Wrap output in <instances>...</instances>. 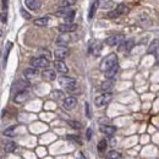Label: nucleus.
<instances>
[{
	"label": "nucleus",
	"mask_w": 159,
	"mask_h": 159,
	"mask_svg": "<svg viewBox=\"0 0 159 159\" xmlns=\"http://www.w3.org/2000/svg\"><path fill=\"white\" fill-rule=\"evenodd\" d=\"M116 62H117V56H116V54H114V53L109 54V55H106L105 58L102 60V62H101V70H102V71H105L109 67H111L113 65H115Z\"/></svg>",
	"instance_id": "f257e3e1"
},
{
	"label": "nucleus",
	"mask_w": 159,
	"mask_h": 159,
	"mask_svg": "<svg viewBox=\"0 0 159 159\" xmlns=\"http://www.w3.org/2000/svg\"><path fill=\"white\" fill-rule=\"evenodd\" d=\"M49 64H50L49 59L44 56H37L31 59V65L32 67H36V69H46L49 66Z\"/></svg>",
	"instance_id": "f03ea898"
},
{
	"label": "nucleus",
	"mask_w": 159,
	"mask_h": 159,
	"mask_svg": "<svg viewBox=\"0 0 159 159\" xmlns=\"http://www.w3.org/2000/svg\"><path fill=\"white\" fill-rule=\"evenodd\" d=\"M111 99H113V94L110 92H106V93H103V94L98 96L96 98L94 103H96V105L98 106V108H102V106L108 105L111 102Z\"/></svg>",
	"instance_id": "7ed1b4c3"
},
{
	"label": "nucleus",
	"mask_w": 159,
	"mask_h": 159,
	"mask_svg": "<svg viewBox=\"0 0 159 159\" xmlns=\"http://www.w3.org/2000/svg\"><path fill=\"white\" fill-rule=\"evenodd\" d=\"M125 39L124 34H113V36H109L105 39V43L109 47H114V46H117L120 42H122Z\"/></svg>",
	"instance_id": "20e7f679"
},
{
	"label": "nucleus",
	"mask_w": 159,
	"mask_h": 159,
	"mask_svg": "<svg viewBox=\"0 0 159 159\" xmlns=\"http://www.w3.org/2000/svg\"><path fill=\"white\" fill-rule=\"evenodd\" d=\"M58 81H59L60 86H62V87H65V88H69V87H72V86H75V85H76L75 78L69 77V76H65V75L60 76V77L58 78Z\"/></svg>",
	"instance_id": "39448f33"
},
{
	"label": "nucleus",
	"mask_w": 159,
	"mask_h": 159,
	"mask_svg": "<svg viewBox=\"0 0 159 159\" xmlns=\"http://www.w3.org/2000/svg\"><path fill=\"white\" fill-rule=\"evenodd\" d=\"M58 30L61 32V33H70V32H75L77 30V25L74 23V22H66L64 25H60L58 27Z\"/></svg>",
	"instance_id": "423d86ee"
},
{
	"label": "nucleus",
	"mask_w": 159,
	"mask_h": 159,
	"mask_svg": "<svg viewBox=\"0 0 159 159\" xmlns=\"http://www.w3.org/2000/svg\"><path fill=\"white\" fill-rule=\"evenodd\" d=\"M27 99H30V92H28L27 89L21 91V92H17V93L15 94V98H14L15 103H18V104L25 103Z\"/></svg>",
	"instance_id": "0eeeda50"
},
{
	"label": "nucleus",
	"mask_w": 159,
	"mask_h": 159,
	"mask_svg": "<svg viewBox=\"0 0 159 159\" xmlns=\"http://www.w3.org/2000/svg\"><path fill=\"white\" fill-rule=\"evenodd\" d=\"M28 87H30V82H28V81H26V80H18L17 82H15V83H14L12 89L17 93V92H21V91L27 89Z\"/></svg>",
	"instance_id": "6e6552de"
},
{
	"label": "nucleus",
	"mask_w": 159,
	"mask_h": 159,
	"mask_svg": "<svg viewBox=\"0 0 159 159\" xmlns=\"http://www.w3.org/2000/svg\"><path fill=\"white\" fill-rule=\"evenodd\" d=\"M69 53H70V50L66 47H59V48H56L54 50V55H55V58L58 60H64L69 55Z\"/></svg>",
	"instance_id": "1a4fd4ad"
},
{
	"label": "nucleus",
	"mask_w": 159,
	"mask_h": 159,
	"mask_svg": "<svg viewBox=\"0 0 159 159\" xmlns=\"http://www.w3.org/2000/svg\"><path fill=\"white\" fill-rule=\"evenodd\" d=\"M70 41H71V37H70L69 34H66V33H62V34H60V36L55 39V43H56L59 47H66V46L70 43Z\"/></svg>",
	"instance_id": "9d476101"
},
{
	"label": "nucleus",
	"mask_w": 159,
	"mask_h": 159,
	"mask_svg": "<svg viewBox=\"0 0 159 159\" xmlns=\"http://www.w3.org/2000/svg\"><path fill=\"white\" fill-rule=\"evenodd\" d=\"M119 52H130L131 50V48L133 47V39H129V41H122V42H120L119 44Z\"/></svg>",
	"instance_id": "9b49d317"
},
{
	"label": "nucleus",
	"mask_w": 159,
	"mask_h": 159,
	"mask_svg": "<svg viewBox=\"0 0 159 159\" xmlns=\"http://www.w3.org/2000/svg\"><path fill=\"white\" fill-rule=\"evenodd\" d=\"M77 105V99L76 97H67L64 99V103H62V106L67 110H72L75 106Z\"/></svg>",
	"instance_id": "f8f14e48"
},
{
	"label": "nucleus",
	"mask_w": 159,
	"mask_h": 159,
	"mask_svg": "<svg viewBox=\"0 0 159 159\" xmlns=\"http://www.w3.org/2000/svg\"><path fill=\"white\" fill-rule=\"evenodd\" d=\"M54 67H55V70H56L58 72H60V74H67V71H69L66 64H65L62 60H55V61H54Z\"/></svg>",
	"instance_id": "ddd939ff"
},
{
	"label": "nucleus",
	"mask_w": 159,
	"mask_h": 159,
	"mask_svg": "<svg viewBox=\"0 0 159 159\" xmlns=\"http://www.w3.org/2000/svg\"><path fill=\"white\" fill-rule=\"evenodd\" d=\"M25 5L30 10H33V11H38L41 9V1L39 0H26Z\"/></svg>",
	"instance_id": "4468645a"
},
{
	"label": "nucleus",
	"mask_w": 159,
	"mask_h": 159,
	"mask_svg": "<svg viewBox=\"0 0 159 159\" xmlns=\"http://www.w3.org/2000/svg\"><path fill=\"white\" fill-rule=\"evenodd\" d=\"M37 75H38V70L36 67H28V69H26L23 71V76L27 80H32V78L37 77Z\"/></svg>",
	"instance_id": "2eb2a0df"
},
{
	"label": "nucleus",
	"mask_w": 159,
	"mask_h": 159,
	"mask_svg": "<svg viewBox=\"0 0 159 159\" xmlns=\"http://www.w3.org/2000/svg\"><path fill=\"white\" fill-rule=\"evenodd\" d=\"M119 71V64L116 62L115 65H113L111 67H109L108 70H105V77L106 78H113Z\"/></svg>",
	"instance_id": "dca6fc26"
},
{
	"label": "nucleus",
	"mask_w": 159,
	"mask_h": 159,
	"mask_svg": "<svg viewBox=\"0 0 159 159\" xmlns=\"http://www.w3.org/2000/svg\"><path fill=\"white\" fill-rule=\"evenodd\" d=\"M99 130H101V132L105 133L108 136H113L115 133V131H116V129L114 126H110V125H101Z\"/></svg>",
	"instance_id": "f3484780"
},
{
	"label": "nucleus",
	"mask_w": 159,
	"mask_h": 159,
	"mask_svg": "<svg viewBox=\"0 0 159 159\" xmlns=\"http://www.w3.org/2000/svg\"><path fill=\"white\" fill-rule=\"evenodd\" d=\"M102 52V44L101 43H92L89 47V53L94 56H98Z\"/></svg>",
	"instance_id": "a211bd4d"
},
{
	"label": "nucleus",
	"mask_w": 159,
	"mask_h": 159,
	"mask_svg": "<svg viewBox=\"0 0 159 159\" xmlns=\"http://www.w3.org/2000/svg\"><path fill=\"white\" fill-rule=\"evenodd\" d=\"M42 77H43L46 81H54L55 77H56V75H55V71L47 69V70H44V71L42 72Z\"/></svg>",
	"instance_id": "6ab92c4d"
},
{
	"label": "nucleus",
	"mask_w": 159,
	"mask_h": 159,
	"mask_svg": "<svg viewBox=\"0 0 159 159\" xmlns=\"http://www.w3.org/2000/svg\"><path fill=\"white\" fill-rule=\"evenodd\" d=\"M113 87H114V81H113L111 78H108L106 81H104V82L102 83L101 89H102V91H104V92H109Z\"/></svg>",
	"instance_id": "aec40b11"
},
{
	"label": "nucleus",
	"mask_w": 159,
	"mask_h": 159,
	"mask_svg": "<svg viewBox=\"0 0 159 159\" xmlns=\"http://www.w3.org/2000/svg\"><path fill=\"white\" fill-rule=\"evenodd\" d=\"M97 9H98V0H94V1L91 4L89 11H88V20H89V21L93 18V16H94V14H96Z\"/></svg>",
	"instance_id": "412c9836"
},
{
	"label": "nucleus",
	"mask_w": 159,
	"mask_h": 159,
	"mask_svg": "<svg viewBox=\"0 0 159 159\" xmlns=\"http://www.w3.org/2000/svg\"><path fill=\"white\" fill-rule=\"evenodd\" d=\"M115 11H116L117 15L120 16V15H126V14H129V12H130V9H129L125 4H119V5L116 6Z\"/></svg>",
	"instance_id": "4be33fe9"
},
{
	"label": "nucleus",
	"mask_w": 159,
	"mask_h": 159,
	"mask_svg": "<svg viewBox=\"0 0 159 159\" xmlns=\"http://www.w3.org/2000/svg\"><path fill=\"white\" fill-rule=\"evenodd\" d=\"M49 21H50L49 17H41V18L34 20V25L36 26H39V27H46V26H48Z\"/></svg>",
	"instance_id": "5701e85b"
},
{
	"label": "nucleus",
	"mask_w": 159,
	"mask_h": 159,
	"mask_svg": "<svg viewBox=\"0 0 159 159\" xmlns=\"http://www.w3.org/2000/svg\"><path fill=\"white\" fill-rule=\"evenodd\" d=\"M113 5V0H98V7L101 9H110Z\"/></svg>",
	"instance_id": "b1692460"
},
{
	"label": "nucleus",
	"mask_w": 159,
	"mask_h": 159,
	"mask_svg": "<svg viewBox=\"0 0 159 159\" xmlns=\"http://www.w3.org/2000/svg\"><path fill=\"white\" fill-rule=\"evenodd\" d=\"M148 53L157 55V53H158V39H154V41L152 42V44H151L149 48H148Z\"/></svg>",
	"instance_id": "393cba45"
},
{
	"label": "nucleus",
	"mask_w": 159,
	"mask_h": 159,
	"mask_svg": "<svg viewBox=\"0 0 159 159\" xmlns=\"http://www.w3.org/2000/svg\"><path fill=\"white\" fill-rule=\"evenodd\" d=\"M4 149H5V152L11 153V152H14V151L16 149V143H15V142H12V141H9V142H6V145H5V147H4Z\"/></svg>",
	"instance_id": "a878e982"
},
{
	"label": "nucleus",
	"mask_w": 159,
	"mask_h": 159,
	"mask_svg": "<svg viewBox=\"0 0 159 159\" xmlns=\"http://www.w3.org/2000/svg\"><path fill=\"white\" fill-rule=\"evenodd\" d=\"M105 157H106V159H120L121 158L120 153L116 152V151H110V152H108Z\"/></svg>",
	"instance_id": "bb28decb"
},
{
	"label": "nucleus",
	"mask_w": 159,
	"mask_h": 159,
	"mask_svg": "<svg viewBox=\"0 0 159 159\" xmlns=\"http://www.w3.org/2000/svg\"><path fill=\"white\" fill-rule=\"evenodd\" d=\"M65 22H72V20L75 18V11L74 10H70L65 14Z\"/></svg>",
	"instance_id": "cd10ccee"
},
{
	"label": "nucleus",
	"mask_w": 159,
	"mask_h": 159,
	"mask_svg": "<svg viewBox=\"0 0 159 159\" xmlns=\"http://www.w3.org/2000/svg\"><path fill=\"white\" fill-rule=\"evenodd\" d=\"M15 130H16V126L12 125V126H10L9 129H6V130L4 131V135H5V136H9V137H12V136L15 135Z\"/></svg>",
	"instance_id": "c85d7f7f"
},
{
	"label": "nucleus",
	"mask_w": 159,
	"mask_h": 159,
	"mask_svg": "<svg viewBox=\"0 0 159 159\" xmlns=\"http://www.w3.org/2000/svg\"><path fill=\"white\" fill-rule=\"evenodd\" d=\"M66 138H67L69 141H71V142H76L77 145H81V143H82L81 138H80L78 136H76V135H67Z\"/></svg>",
	"instance_id": "c756f323"
},
{
	"label": "nucleus",
	"mask_w": 159,
	"mask_h": 159,
	"mask_svg": "<svg viewBox=\"0 0 159 159\" xmlns=\"http://www.w3.org/2000/svg\"><path fill=\"white\" fill-rule=\"evenodd\" d=\"M106 147H108V142H106L105 140L101 141V142L98 143V152H99V153H103L106 149Z\"/></svg>",
	"instance_id": "7c9ffc66"
},
{
	"label": "nucleus",
	"mask_w": 159,
	"mask_h": 159,
	"mask_svg": "<svg viewBox=\"0 0 159 159\" xmlns=\"http://www.w3.org/2000/svg\"><path fill=\"white\" fill-rule=\"evenodd\" d=\"M67 124H69V125H70V126H71L72 129H77V130H78V129H81V127H82V125H81V124H80L78 121L69 120V121H67Z\"/></svg>",
	"instance_id": "2f4dec72"
},
{
	"label": "nucleus",
	"mask_w": 159,
	"mask_h": 159,
	"mask_svg": "<svg viewBox=\"0 0 159 159\" xmlns=\"http://www.w3.org/2000/svg\"><path fill=\"white\" fill-rule=\"evenodd\" d=\"M76 1H77V0H62V1H61V5H62L64 7H69V6L75 5Z\"/></svg>",
	"instance_id": "473e14b6"
},
{
	"label": "nucleus",
	"mask_w": 159,
	"mask_h": 159,
	"mask_svg": "<svg viewBox=\"0 0 159 159\" xmlns=\"http://www.w3.org/2000/svg\"><path fill=\"white\" fill-rule=\"evenodd\" d=\"M53 97L55 98V99H60V98H62V97H64V93H62V92H60V91H54Z\"/></svg>",
	"instance_id": "72a5a7b5"
},
{
	"label": "nucleus",
	"mask_w": 159,
	"mask_h": 159,
	"mask_svg": "<svg viewBox=\"0 0 159 159\" xmlns=\"http://www.w3.org/2000/svg\"><path fill=\"white\" fill-rule=\"evenodd\" d=\"M21 14H22V16H23L26 20H30V18H31V15H30V12L25 11V9H21Z\"/></svg>",
	"instance_id": "f704fd0d"
},
{
	"label": "nucleus",
	"mask_w": 159,
	"mask_h": 159,
	"mask_svg": "<svg viewBox=\"0 0 159 159\" xmlns=\"http://www.w3.org/2000/svg\"><path fill=\"white\" fill-rule=\"evenodd\" d=\"M117 16H119V15H117V12H116L115 10H114V11H110V12L108 14V17H109V18H115V17H117Z\"/></svg>",
	"instance_id": "c9c22d12"
},
{
	"label": "nucleus",
	"mask_w": 159,
	"mask_h": 159,
	"mask_svg": "<svg viewBox=\"0 0 159 159\" xmlns=\"http://www.w3.org/2000/svg\"><path fill=\"white\" fill-rule=\"evenodd\" d=\"M86 138L87 141H89L92 138V129H87V132H86Z\"/></svg>",
	"instance_id": "e433bc0d"
},
{
	"label": "nucleus",
	"mask_w": 159,
	"mask_h": 159,
	"mask_svg": "<svg viewBox=\"0 0 159 159\" xmlns=\"http://www.w3.org/2000/svg\"><path fill=\"white\" fill-rule=\"evenodd\" d=\"M66 12H67V10H61V11H56L55 15H56V16H65Z\"/></svg>",
	"instance_id": "4c0bfd02"
},
{
	"label": "nucleus",
	"mask_w": 159,
	"mask_h": 159,
	"mask_svg": "<svg viewBox=\"0 0 159 159\" xmlns=\"http://www.w3.org/2000/svg\"><path fill=\"white\" fill-rule=\"evenodd\" d=\"M85 105H86V115H87V117H91V113H89V104H88V103H86Z\"/></svg>",
	"instance_id": "58836bf2"
},
{
	"label": "nucleus",
	"mask_w": 159,
	"mask_h": 159,
	"mask_svg": "<svg viewBox=\"0 0 159 159\" xmlns=\"http://www.w3.org/2000/svg\"><path fill=\"white\" fill-rule=\"evenodd\" d=\"M6 21H7L6 14H5V12H2V14H1V22H2V23H6Z\"/></svg>",
	"instance_id": "ea45409f"
},
{
	"label": "nucleus",
	"mask_w": 159,
	"mask_h": 159,
	"mask_svg": "<svg viewBox=\"0 0 159 159\" xmlns=\"http://www.w3.org/2000/svg\"><path fill=\"white\" fill-rule=\"evenodd\" d=\"M2 1V10H6V7H7V1L6 0H1Z\"/></svg>",
	"instance_id": "a19ab883"
},
{
	"label": "nucleus",
	"mask_w": 159,
	"mask_h": 159,
	"mask_svg": "<svg viewBox=\"0 0 159 159\" xmlns=\"http://www.w3.org/2000/svg\"><path fill=\"white\" fill-rule=\"evenodd\" d=\"M77 159H86V158H85L83 153H78V157H77Z\"/></svg>",
	"instance_id": "79ce46f5"
}]
</instances>
